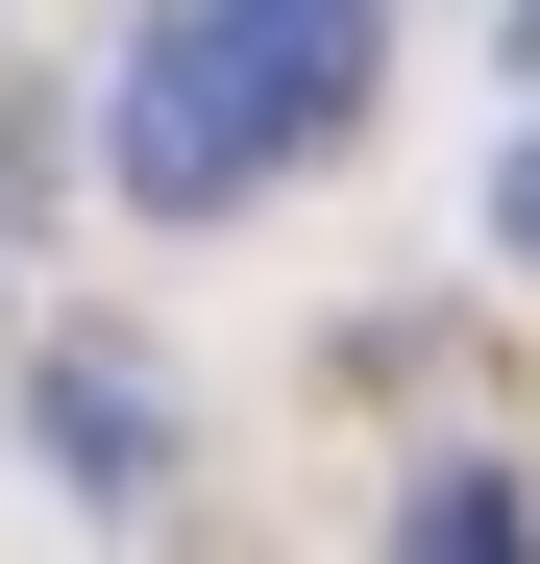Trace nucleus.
Instances as JSON below:
<instances>
[{
  "label": "nucleus",
  "mask_w": 540,
  "mask_h": 564,
  "mask_svg": "<svg viewBox=\"0 0 540 564\" xmlns=\"http://www.w3.org/2000/svg\"><path fill=\"white\" fill-rule=\"evenodd\" d=\"M492 246H516V270H540V123H516V172H492Z\"/></svg>",
  "instance_id": "nucleus-5"
},
{
  "label": "nucleus",
  "mask_w": 540,
  "mask_h": 564,
  "mask_svg": "<svg viewBox=\"0 0 540 564\" xmlns=\"http://www.w3.org/2000/svg\"><path fill=\"white\" fill-rule=\"evenodd\" d=\"M99 172H123L148 221H222L246 172H270V123H246V74L197 50V0H172V25L123 50V99H99Z\"/></svg>",
  "instance_id": "nucleus-1"
},
{
  "label": "nucleus",
  "mask_w": 540,
  "mask_h": 564,
  "mask_svg": "<svg viewBox=\"0 0 540 564\" xmlns=\"http://www.w3.org/2000/svg\"><path fill=\"white\" fill-rule=\"evenodd\" d=\"M25 442H50L74 516H148V491H172V393H148V344H50V368H25Z\"/></svg>",
  "instance_id": "nucleus-3"
},
{
  "label": "nucleus",
  "mask_w": 540,
  "mask_h": 564,
  "mask_svg": "<svg viewBox=\"0 0 540 564\" xmlns=\"http://www.w3.org/2000/svg\"><path fill=\"white\" fill-rule=\"evenodd\" d=\"M393 540H418V564H516V540H540V491H516L492 442H442L418 491H393Z\"/></svg>",
  "instance_id": "nucleus-4"
},
{
  "label": "nucleus",
  "mask_w": 540,
  "mask_h": 564,
  "mask_svg": "<svg viewBox=\"0 0 540 564\" xmlns=\"http://www.w3.org/2000/svg\"><path fill=\"white\" fill-rule=\"evenodd\" d=\"M197 50L246 74V123H270V172L369 123V0H197Z\"/></svg>",
  "instance_id": "nucleus-2"
}]
</instances>
